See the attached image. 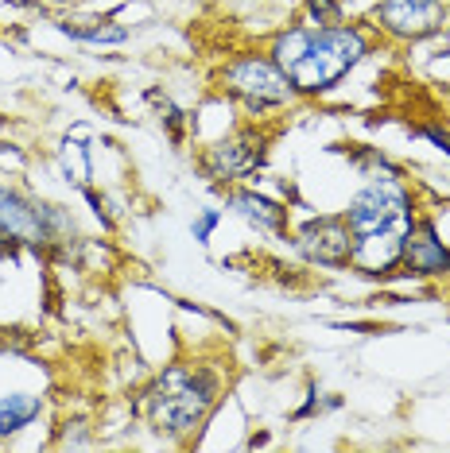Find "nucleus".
I'll use <instances>...</instances> for the list:
<instances>
[{
  "mask_svg": "<svg viewBox=\"0 0 450 453\" xmlns=\"http://www.w3.org/2000/svg\"><path fill=\"white\" fill-rule=\"evenodd\" d=\"M365 50H369V43L357 27L311 24L275 35L272 63L283 70L295 94H326L361 63Z\"/></svg>",
  "mask_w": 450,
  "mask_h": 453,
  "instance_id": "1",
  "label": "nucleus"
},
{
  "mask_svg": "<svg viewBox=\"0 0 450 453\" xmlns=\"http://www.w3.org/2000/svg\"><path fill=\"white\" fill-rule=\"evenodd\" d=\"M213 399H218V376L206 368L179 365L148 388V415L163 434H187L210 415Z\"/></svg>",
  "mask_w": 450,
  "mask_h": 453,
  "instance_id": "2",
  "label": "nucleus"
},
{
  "mask_svg": "<svg viewBox=\"0 0 450 453\" xmlns=\"http://www.w3.org/2000/svg\"><path fill=\"white\" fill-rule=\"evenodd\" d=\"M353 236H384L412 229V194H407L396 179H373L361 194H353L350 210H345Z\"/></svg>",
  "mask_w": 450,
  "mask_h": 453,
  "instance_id": "3",
  "label": "nucleus"
},
{
  "mask_svg": "<svg viewBox=\"0 0 450 453\" xmlns=\"http://www.w3.org/2000/svg\"><path fill=\"white\" fill-rule=\"evenodd\" d=\"M221 81H225V89L252 112L280 109V105H288L295 94L291 81L283 78V70L275 66L272 58H260V55H244L237 63H229Z\"/></svg>",
  "mask_w": 450,
  "mask_h": 453,
  "instance_id": "4",
  "label": "nucleus"
},
{
  "mask_svg": "<svg viewBox=\"0 0 450 453\" xmlns=\"http://www.w3.org/2000/svg\"><path fill=\"white\" fill-rule=\"evenodd\" d=\"M55 210L39 205L16 190L0 187V256H16L19 244L47 249L55 241Z\"/></svg>",
  "mask_w": 450,
  "mask_h": 453,
  "instance_id": "5",
  "label": "nucleus"
},
{
  "mask_svg": "<svg viewBox=\"0 0 450 453\" xmlns=\"http://www.w3.org/2000/svg\"><path fill=\"white\" fill-rule=\"evenodd\" d=\"M299 252L322 267H342L353 260V229L345 218H314L295 236Z\"/></svg>",
  "mask_w": 450,
  "mask_h": 453,
  "instance_id": "6",
  "label": "nucleus"
},
{
  "mask_svg": "<svg viewBox=\"0 0 450 453\" xmlns=\"http://www.w3.org/2000/svg\"><path fill=\"white\" fill-rule=\"evenodd\" d=\"M376 24L396 39H423L443 27V0H381Z\"/></svg>",
  "mask_w": 450,
  "mask_h": 453,
  "instance_id": "7",
  "label": "nucleus"
},
{
  "mask_svg": "<svg viewBox=\"0 0 450 453\" xmlns=\"http://www.w3.org/2000/svg\"><path fill=\"white\" fill-rule=\"evenodd\" d=\"M264 156V140L252 136V132H241V136H229L221 143H213V148L202 156V167H206L210 179H241V174H249L252 167L260 163Z\"/></svg>",
  "mask_w": 450,
  "mask_h": 453,
  "instance_id": "8",
  "label": "nucleus"
},
{
  "mask_svg": "<svg viewBox=\"0 0 450 453\" xmlns=\"http://www.w3.org/2000/svg\"><path fill=\"white\" fill-rule=\"evenodd\" d=\"M400 264L415 275H446L450 272V252L435 236V225H412L404 236V256Z\"/></svg>",
  "mask_w": 450,
  "mask_h": 453,
  "instance_id": "9",
  "label": "nucleus"
},
{
  "mask_svg": "<svg viewBox=\"0 0 450 453\" xmlns=\"http://www.w3.org/2000/svg\"><path fill=\"white\" fill-rule=\"evenodd\" d=\"M233 210H237L244 221L257 225V229H268V233L288 229V210L268 198H257V194H233Z\"/></svg>",
  "mask_w": 450,
  "mask_h": 453,
  "instance_id": "10",
  "label": "nucleus"
},
{
  "mask_svg": "<svg viewBox=\"0 0 450 453\" xmlns=\"http://www.w3.org/2000/svg\"><path fill=\"white\" fill-rule=\"evenodd\" d=\"M35 415H39V399L27 395V391H12V395H4V403H0V434H16V430H24Z\"/></svg>",
  "mask_w": 450,
  "mask_h": 453,
  "instance_id": "11",
  "label": "nucleus"
},
{
  "mask_svg": "<svg viewBox=\"0 0 450 453\" xmlns=\"http://www.w3.org/2000/svg\"><path fill=\"white\" fill-rule=\"evenodd\" d=\"M63 32L74 35V39H86V43H120V39H125V27H112V24H105V19H101V27H97V19L89 27L63 24Z\"/></svg>",
  "mask_w": 450,
  "mask_h": 453,
  "instance_id": "12",
  "label": "nucleus"
},
{
  "mask_svg": "<svg viewBox=\"0 0 450 453\" xmlns=\"http://www.w3.org/2000/svg\"><path fill=\"white\" fill-rule=\"evenodd\" d=\"M306 8H311V16L319 24H334L338 19V0H306Z\"/></svg>",
  "mask_w": 450,
  "mask_h": 453,
  "instance_id": "13",
  "label": "nucleus"
},
{
  "mask_svg": "<svg viewBox=\"0 0 450 453\" xmlns=\"http://www.w3.org/2000/svg\"><path fill=\"white\" fill-rule=\"evenodd\" d=\"M213 225H218V210H206V213H202L198 221H194V241H206Z\"/></svg>",
  "mask_w": 450,
  "mask_h": 453,
  "instance_id": "14",
  "label": "nucleus"
}]
</instances>
